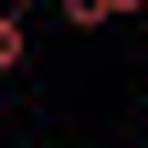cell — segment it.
I'll use <instances>...</instances> for the list:
<instances>
[{"instance_id": "1", "label": "cell", "mask_w": 148, "mask_h": 148, "mask_svg": "<svg viewBox=\"0 0 148 148\" xmlns=\"http://www.w3.org/2000/svg\"><path fill=\"white\" fill-rule=\"evenodd\" d=\"M138 11H148V0H64V21H74V32H106V21H138Z\"/></svg>"}, {"instance_id": "2", "label": "cell", "mask_w": 148, "mask_h": 148, "mask_svg": "<svg viewBox=\"0 0 148 148\" xmlns=\"http://www.w3.org/2000/svg\"><path fill=\"white\" fill-rule=\"evenodd\" d=\"M32 64V32H21V11H11V0H0V85H11V74Z\"/></svg>"}, {"instance_id": "3", "label": "cell", "mask_w": 148, "mask_h": 148, "mask_svg": "<svg viewBox=\"0 0 148 148\" xmlns=\"http://www.w3.org/2000/svg\"><path fill=\"white\" fill-rule=\"evenodd\" d=\"M53 11H64V0H53Z\"/></svg>"}]
</instances>
